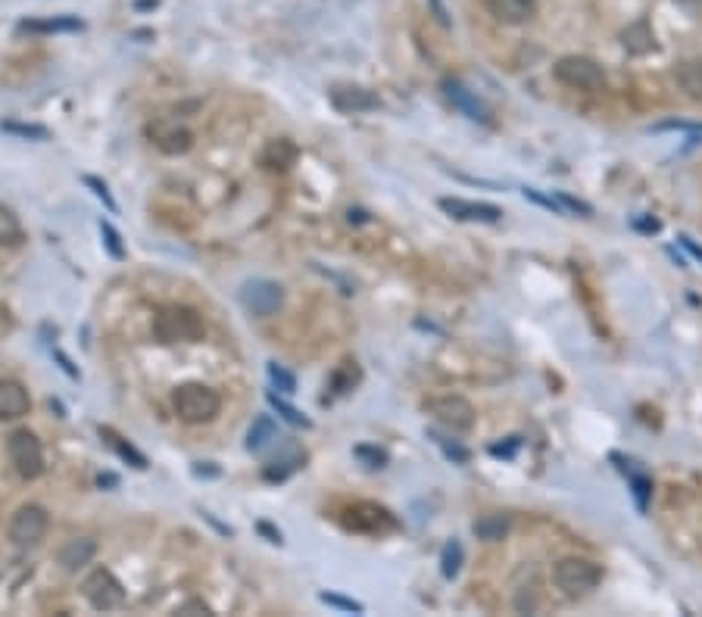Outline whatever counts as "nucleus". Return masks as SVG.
<instances>
[{"instance_id":"nucleus-1","label":"nucleus","mask_w":702,"mask_h":617,"mask_svg":"<svg viewBox=\"0 0 702 617\" xmlns=\"http://www.w3.org/2000/svg\"><path fill=\"white\" fill-rule=\"evenodd\" d=\"M154 334L160 343H197L206 327L203 318L188 306H162L154 318Z\"/></svg>"},{"instance_id":"nucleus-2","label":"nucleus","mask_w":702,"mask_h":617,"mask_svg":"<svg viewBox=\"0 0 702 617\" xmlns=\"http://www.w3.org/2000/svg\"><path fill=\"white\" fill-rule=\"evenodd\" d=\"M172 409L185 424H209L222 412V396L206 384H181L172 393Z\"/></svg>"},{"instance_id":"nucleus-3","label":"nucleus","mask_w":702,"mask_h":617,"mask_svg":"<svg viewBox=\"0 0 702 617\" xmlns=\"http://www.w3.org/2000/svg\"><path fill=\"white\" fill-rule=\"evenodd\" d=\"M553 583L556 589H562V595L568 599H581L590 595L602 583L600 564L587 561V558H562L553 564Z\"/></svg>"},{"instance_id":"nucleus-4","label":"nucleus","mask_w":702,"mask_h":617,"mask_svg":"<svg viewBox=\"0 0 702 617\" xmlns=\"http://www.w3.org/2000/svg\"><path fill=\"white\" fill-rule=\"evenodd\" d=\"M6 456H10V465L16 468V474L22 477V481H35V477L44 474L41 439H38L31 430L10 433V439H6Z\"/></svg>"},{"instance_id":"nucleus-5","label":"nucleus","mask_w":702,"mask_h":617,"mask_svg":"<svg viewBox=\"0 0 702 617\" xmlns=\"http://www.w3.org/2000/svg\"><path fill=\"white\" fill-rule=\"evenodd\" d=\"M553 75L562 84H568V88L587 91V94H596V91L606 88V72H602V65L596 60H590V56H562L553 65Z\"/></svg>"},{"instance_id":"nucleus-6","label":"nucleus","mask_w":702,"mask_h":617,"mask_svg":"<svg viewBox=\"0 0 702 617\" xmlns=\"http://www.w3.org/2000/svg\"><path fill=\"white\" fill-rule=\"evenodd\" d=\"M82 593L97 612H113V608H119L126 602V589H122V583L107 568L91 570L82 583Z\"/></svg>"},{"instance_id":"nucleus-7","label":"nucleus","mask_w":702,"mask_h":617,"mask_svg":"<svg viewBox=\"0 0 702 617\" xmlns=\"http://www.w3.org/2000/svg\"><path fill=\"white\" fill-rule=\"evenodd\" d=\"M344 527L359 530V534H390L397 530V517L378 502H356L344 511Z\"/></svg>"},{"instance_id":"nucleus-8","label":"nucleus","mask_w":702,"mask_h":617,"mask_svg":"<svg viewBox=\"0 0 702 617\" xmlns=\"http://www.w3.org/2000/svg\"><path fill=\"white\" fill-rule=\"evenodd\" d=\"M428 412L450 430H471L475 428V418H478L475 405H471L465 396H456V393L428 399Z\"/></svg>"},{"instance_id":"nucleus-9","label":"nucleus","mask_w":702,"mask_h":617,"mask_svg":"<svg viewBox=\"0 0 702 617\" xmlns=\"http://www.w3.org/2000/svg\"><path fill=\"white\" fill-rule=\"evenodd\" d=\"M48 511L41 505H22L10 521V540L16 546H38L48 534Z\"/></svg>"},{"instance_id":"nucleus-10","label":"nucleus","mask_w":702,"mask_h":617,"mask_svg":"<svg viewBox=\"0 0 702 617\" xmlns=\"http://www.w3.org/2000/svg\"><path fill=\"white\" fill-rule=\"evenodd\" d=\"M241 303L250 308L253 315H259V318H268V315H275L281 308V303H285V291H281L275 281L256 278L241 287Z\"/></svg>"},{"instance_id":"nucleus-11","label":"nucleus","mask_w":702,"mask_h":617,"mask_svg":"<svg viewBox=\"0 0 702 617\" xmlns=\"http://www.w3.org/2000/svg\"><path fill=\"white\" fill-rule=\"evenodd\" d=\"M147 135L150 141L156 143V147L162 150V153L169 156H179V153H188L194 143V135L185 128V125H179L175 119H156L147 125Z\"/></svg>"},{"instance_id":"nucleus-12","label":"nucleus","mask_w":702,"mask_h":617,"mask_svg":"<svg viewBox=\"0 0 702 617\" xmlns=\"http://www.w3.org/2000/svg\"><path fill=\"white\" fill-rule=\"evenodd\" d=\"M441 209L459 222H487V225H494V222L503 219V209L494 206V203H475L462 200V196H443Z\"/></svg>"},{"instance_id":"nucleus-13","label":"nucleus","mask_w":702,"mask_h":617,"mask_svg":"<svg viewBox=\"0 0 702 617\" xmlns=\"http://www.w3.org/2000/svg\"><path fill=\"white\" fill-rule=\"evenodd\" d=\"M328 100L340 113H369V109H378V97L369 88H359V84H331Z\"/></svg>"},{"instance_id":"nucleus-14","label":"nucleus","mask_w":702,"mask_h":617,"mask_svg":"<svg viewBox=\"0 0 702 617\" xmlns=\"http://www.w3.org/2000/svg\"><path fill=\"white\" fill-rule=\"evenodd\" d=\"M31 409V396L19 380H0V421L25 418Z\"/></svg>"},{"instance_id":"nucleus-15","label":"nucleus","mask_w":702,"mask_h":617,"mask_svg":"<svg viewBox=\"0 0 702 617\" xmlns=\"http://www.w3.org/2000/svg\"><path fill=\"white\" fill-rule=\"evenodd\" d=\"M443 94H447V100L452 103V107L459 109V113H465L469 119L475 122H490V109L484 107V100L478 94H471L469 88H465L462 82H443Z\"/></svg>"},{"instance_id":"nucleus-16","label":"nucleus","mask_w":702,"mask_h":617,"mask_svg":"<svg viewBox=\"0 0 702 617\" xmlns=\"http://www.w3.org/2000/svg\"><path fill=\"white\" fill-rule=\"evenodd\" d=\"M487 6L490 16L503 25H522L537 13V0H487Z\"/></svg>"},{"instance_id":"nucleus-17","label":"nucleus","mask_w":702,"mask_h":617,"mask_svg":"<svg viewBox=\"0 0 702 617\" xmlns=\"http://www.w3.org/2000/svg\"><path fill=\"white\" fill-rule=\"evenodd\" d=\"M300 150L294 141H287V137H278V141H268L266 150H262L259 162L268 169V172H287V169L297 162Z\"/></svg>"},{"instance_id":"nucleus-18","label":"nucleus","mask_w":702,"mask_h":617,"mask_svg":"<svg viewBox=\"0 0 702 617\" xmlns=\"http://www.w3.org/2000/svg\"><path fill=\"white\" fill-rule=\"evenodd\" d=\"M94 555H97V543L91 540V536H75V540H69L60 549V564H63V570L75 574L78 568L91 564V558H94Z\"/></svg>"},{"instance_id":"nucleus-19","label":"nucleus","mask_w":702,"mask_h":617,"mask_svg":"<svg viewBox=\"0 0 702 617\" xmlns=\"http://www.w3.org/2000/svg\"><path fill=\"white\" fill-rule=\"evenodd\" d=\"M19 31L29 35H60V31H82V19L75 16H54V19H22Z\"/></svg>"},{"instance_id":"nucleus-20","label":"nucleus","mask_w":702,"mask_h":617,"mask_svg":"<svg viewBox=\"0 0 702 617\" xmlns=\"http://www.w3.org/2000/svg\"><path fill=\"white\" fill-rule=\"evenodd\" d=\"M674 82H678V88L684 91L693 103H702V56L680 63L678 69H674Z\"/></svg>"},{"instance_id":"nucleus-21","label":"nucleus","mask_w":702,"mask_h":617,"mask_svg":"<svg viewBox=\"0 0 702 617\" xmlns=\"http://www.w3.org/2000/svg\"><path fill=\"white\" fill-rule=\"evenodd\" d=\"M101 439L116 452V456L122 458V462H128L131 468H137V471L147 468V456H144V452H137L135 446H131L128 439H122L113 428H101Z\"/></svg>"},{"instance_id":"nucleus-22","label":"nucleus","mask_w":702,"mask_h":617,"mask_svg":"<svg viewBox=\"0 0 702 617\" xmlns=\"http://www.w3.org/2000/svg\"><path fill=\"white\" fill-rule=\"evenodd\" d=\"M621 41H625L627 54H637V56L649 54V50H655V35H653V29H649L646 19H640V22L627 25L625 35H621Z\"/></svg>"},{"instance_id":"nucleus-23","label":"nucleus","mask_w":702,"mask_h":617,"mask_svg":"<svg viewBox=\"0 0 702 617\" xmlns=\"http://www.w3.org/2000/svg\"><path fill=\"white\" fill-rule=\"evenodd\" d=\"M278 437V428H275V421L268 415H259L256 421L250 424V430H247V449L250 452H262L266 446H272Z\"/></svg>"},{"instance_id":"nucleus-24","label":"nucleus","mask_w":702,"mask_h":617,"mask_svg":"<svg viewBox=\"0 0 702 617\" xmlns=\"http://www.w3.org/2000/svg\"><path fill=\"white\" fill-rule=\"evenodd\" d=\"M22 240H25L22 222L16 219L13 209H6L0 203V247H22Z\"/></svg>"},{"instance_id":"nucleus-25","label":"nucleus","mask_w":702,"mask_h":617,"mask_svg":"<svg viewBox=\"0 0 702 617\" xmlns=\"http://www.w3.org/2000/svg\"><path fill=\"white\" fill-rule=\"evenodd\" d=\"M471 530H475L478 540L496 543V540H503V536H506L509 521H506V515H484V517H478L475 527H471Z\"/></svg>"},{"instance_id":"nucleus-26","label":"nucleus","mask_w":702,"mask_h":617,"mask_svg":"<svg viewBox=\"0 0 702 617\" xmlns=\"http://www.w3.org/2000/svg\"><path fill=\"white\" fill-rule=\"evenodd\" d=\"M268 405L275 409V415L278 418H285L287 424H294V428H312V421L310 418L303 415V412L297 409V405H291V403H285V399L278 396V393H268Z\"/></svg>"},{"instance_id":"nucleus-27","label":"nucleus","mask_w":702,"mask_h":617,"mask_svg":"<svg viewBox=\"0 0 702 617\" xmlns=\"http://www.w3.org/2000/svg\"><path fill=\"white\" fill-rule=\"evenodd\" d=\"M462 558H465L462 543L450 540L447 546H443V552H441V574L447 577V580H452V577L462 570Z\"/></svg>"},{"instance_id":"nucleus-28","label":"nucleus","mask_w":702,"mask_h":617,"mask_svg":"<svg viewBox=\"0 0 702 617\" xmlns=\"http://www.w3.org/2000/svg\"><path fill=\"white\" fill-rule=\"evenodd\" d=\"M0 131L25 137V141H48L50 137V131L44 125H31V122H0Z\"/></svg>"},{"instance_id":"nucleus-29","label":"nucleus","mask_w":702,"mask_h":617,"mask_svg":"<svg viewBox=\"0 0 702 617\" xmlns=\"http://www.w3.org/2000/svg\"><path fill=\"white\" fill-rule=\"evenodd\" d=\"M303 452H294V456L291 458H281V462H272V465H268V468L266 471H262V477H266V481H285V477L287 474H294V471H297L300 468V465H303Z\"/></svg>"},{"instance_id":"nucleus-30","label":"nucleus","mask_w":702,"mask_h":617,"mask_svg":"<svg viewBox=\"0 0 702 617\" xmlns=\"http://www.w3.org/2000/svg\"><path fill=\"white\" fill-rule=\"evenodd\" d=\"M268 380H272L275 390L285 393V396H294V393H297V378H294L287 369H281L278 362H268Z\"/></svg>"},{"instance_id":"nucleus-31","label":"nucleus","mask_w":702,"mask_h":617,"mask_svg":"<svg viewBox=\"0 0 702 617\" xmlns=\"http://www.w3.org/2000/svg\"><path fill=\"white\" fill-rule=\"evenodd\" d=\"M319 602L328 608H338V612H350V614H363L365 605L356 599H347V595H338V593H319Z\"/></svg>"},{"instance_id":"nucleus-32","label":"nucleus","mask_w":702,"mask_h":617,"mask_svg":"<svg viewBox=\"0 0 702 617\" xmlns=\"http://www.w3.org/2000/svg\"><path fill=\"white\" fill-rule=\"evenodd\" d=\"M101 238H103V247L113 259H126V244H122V234L116 231L110 222H101Z\"/></svg>"},{"instance_id":"nucleus-33","label":"nucleus","mask_w":702,"mask_h":617,"mask_svg":"<svg viewBox=\"0 0 702 617\" xmlns=\"http://www.w3.org/2000/svg\"><path fill=\"white\" fill-rule=\"evenodd\" d=\"M84 187H91V194L97 196V200H103V206L110 209V213H119V203H116V196L110 194V187H107V181H101V178H94V175H84Z\"/></svg>"},{"instance_id":"nucleus-34","label":"nucleus","mask_w":702,"mask_h":617,"mask_svg":"<svg viewBox=\"0 0 702 617\" xmlns=\"http://www.w3.org/2000/svg\"><path fill=\"white\" fill-rule=\"evenodd\" d=\"M631 490H634V499H637V508L646 511L649 493H653V483H649V477L646 474H631Z\"/></svg>"},{"instance_id":"nucleus-35","label":"nucleus","mask_w":702,"mask_h":617,"mask_svg":"<svg viewBox=\"0 0 702 617\" xmlns=\"http://www.w3.org/2000/svg\"><path fill=\"white\" fill-rule=\"evenodd\" d=\"M431 437L437 439V446H441V449H443V456H447V458H452V462H459V465H462V462H469V449H465V446H459V443H450V439H447V437H441V433H437V430H431Z\"/></svg>"},{"instance_id":"nucleus-36","label":"nucleus","mask_w":702,"mask_h":617,"mask_svg":"<svg viewBox=\"0 0 702 617\" xmlns=\"http://www.w3.org/2000/svg\"><path fill=\"white\" fill-rule=\"evenodd\" d=\"M356 458H363L369 468H384L387 465V452L378 446H356Z\"/></svg>"},{"instance_id":"nucleus-37","label":"nucleus","mask_w":702,"mask_h":617,"mask_svg":"<svg viewBox=\"0 0 702 617\" xmlns=\"http://www.w3.org/2000/svg\"><path fill=\"white\" fill-rule=\"evenodd\" d=\"M556 200H559V206L566 209V213H581V215L593 213V206H590V203L577 200V196H572V194H556Z\"/></svg>"},{"instance_id":"nucleus-38","label":"nucleus","mask_w":702,"mask_h":617,"mask_svg":"<svg viewBox=\"0 0 702 617\" xmlns=\"http://www.w3.org/2000/svg\"><path fill=\"white\" fill-rule=\"evenodd\" d=\"M522 194L528 196L531 203H537V206H543V209H553V213H566V209L559 206V200H556V196H543L540 190H534V187H524Z\"/></svg>"},{"instance_id":"nucleus-39","label":"nucleus","mask_w":702,"mask_h":617,"mask_svg":"<svg viewBox=\"0 0 702 617\" xmlns=\"http://www.w3.org/2000/svg\"><path fill=\"white\" fill-rule=\"evenodd\" d=\"M515 449H518V437H509V443H496V446H490V456H496V458H509Z\"/></svg>"},{"instance_id":"nucleus-40","label":"nucleus","mask_w":702,"mask_h":617,"mask_svg":"<svg viewBox=\"0 0 702 617\" xmlns=\"http://www.w3.org/2000/svg\"><path fill=\"white\" fill-rule=\"evenodd\" d=\"M256 530H259V534L266 536L268 543H275V546H281V543H285V540H281V530H275L268 521H259V524H256Z\"/></svg>"},{"instance_id":"nucleus-41","label":"nucleus","mask_w":702,"mask_h":617,"mask_svg":"<svg viewBox=\"0 0 702 617\" xmlns=\"http://www.w3.org/2000/svg\"><path fill=\"white\" fill-rule=\"evenodd\" d=\"M678 244L684 247L687 253H690V256H693V259H697V262H702V247L697 244V240L690 238V234H680V238H678Z\"/></svg>"},{"instance_id":"nucleus-42","label":"nucleus","mask_w":702,"mask_h":617,"mask_svg":"<svg viewBox=\"0 0 702 617\" xmlns=\"http://www.w3.org/2000/svg\"><path fill=\"white\" fill-rule=\"evenodd\" d=\"M428 4H431V10H434L437 22H441L443 29H450V13H447V6H443V0H428Z\"/></svg>"},{"instance_id":"nucleus-43","label":"nucleus","mask_w":702,"mask_h":617,"mask_svg":"<svg viewBox=\"0 0 702 617\" xmlns=\"http://www.w3.org/2000/svg\"><path fill=\"white\" fill-rule=\"evenodd\" d=\"M54 359H57V362H60V369H63L66 374H69V378H72V380H75V378H78V371H75V369H72V362H69V359H66V356H63V352H60V350H54Z\"/></svg>"},{"instance_id":"nucleus-44","label":"nucleus","mask_w":702,"mask_h":617,"mask_svg":"<svg viewBox=\"0 0 702 617\" xmlns=\"http://www.w3.org/2000/svg\"><path fill=\"white\" fill-rule=\"evenodd\" d=\"M637 228H640V231H659V222H637Z\"/></svg>"},{"instance_id":"nucleus-45","label":"nucleus","mask_w":702,"mask_h":617,"mask_svg":"<svg viewBox=\"0 0 702 617\" xmlns=\"http://www.w3.org/2000/svg\"><path fill=\"white\" fill-rule=\"evenodd\" d=\"M194 474H219V468H203V465H197V468H194Z\"/></svg>"},{"instance_id":"nucleus-46","label":"nucleus","mask_w":702,"mask_h":617,"mask_svg":"<svg viewBox=\"0 0 702 617\" xmlns=\"http://www.w3.org/2000/svg\"><path fill=\"white\" fill-rule=\"evenodd\" d=\"M97 483H101V487H113V483H116V477H113V474H107V477L101 474V481H97Z\"/></svg>"}]
</instances>
